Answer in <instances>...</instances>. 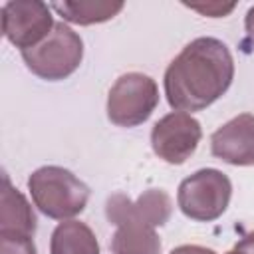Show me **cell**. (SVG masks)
<instances>
[{
  "label": "cell",
  "mask_w": 254,
  "mask_h": 254,
  "mask_svg": "<svg viewBox=\"0 0 254 254\" xmlns=\"http://www.w3.org/2000/svg\"><path fill=\"white\" fill-rule=\"evenodd\" d=\"M234 250L240 252V254H254V230L248 232V234L234 246Z\"/></svg>",
  "instance_id": "obj_17"
},
{
  "label": "cell",
  "mask_w": 254,
  "mask_h": 254,
  "mask_svg": "<svg viewBox=\"0 0 254 254\" xmlns=\"http://www.w3.org/2000/svg\"><path fill=\"white\" fill-rule=\"evenodd\" d=\"M171 254H216V252L210 248L198 246V244H183V246H177L175 250H171Z\"/></svg>",
  "instance_id": "obj_16"
},
{
  "label": "cell",
  "mask_w": 254,
  "mask_h": 254,
  "mask_svg": "<svg viewBox=\"0 0 254 254\" xmlns=\"http://www.w3.org/2000/svg\"><path fill=\"white\" fill-rule=\"evenodd\" d=\"M244 26H246V38H248V42L254 46V6L248 10L246 20H244Z\"/></svg>",
  "instance_id": "obj_18"
},
{
  "label": "cell",
  "mask_w": 254,
  "mask_h": 254,
  "mask_svg": "<svg viewBox=\"0 0 254 254\" xmlns=\"http://www.w3.org/2000/svg\"><path fill=\"white\" fill-rule=\"evenodd\" d=\"M0 234L34 236L36 214L26 196L10 185L8 175L2 177V198H0Z\"/></svg>",
  "instance_id": "obj_10"
},
{
  "label": "cell",
  "mask_w": 254,
  "mask_h": 254,
  "mask_svg": "<svg viewBox=\"0 0 254 254\" xmlns=\"http://www.w3.org/2000/svg\"><path fill=\"white\" fill-rule=\"evenodd\" d=\"M190 10H196L204 16H210V18H220V16H226L234 4H220V2H206V4H187Z\"/></svg>",
  "instance_id": "obj_15"
},
{
  "label": "cell",
  "mask_w": 254,
  "mask_h": 254,
  "mask_svg": "<svg viewBox=\"0 0 254 254\" xmlns=\"http://www.w3.org/2000/svg\"><path fill=\"white\" fill-rule=\"evenodd\" d=\"M111 250L113 254H161V238L155 228L123 224L111 238Z\"/></svg>",
  "instance_id": "obj_12"
},
{
  "label": "cell",
  "mask_w": 254,
  "mask_h": 254,
  "mask_svg": "<svg viewBox=\"0 0 254 254\" xmlns=\"http://www.w3.org/2000/svg\"><path fill=\"white\" fill-rule=\"evenodd\" d=\"M226 254H240V252H236V250L232 248V250H230V252H226Z\"/></svg>",
  "instance_id": "obj_19"
},
{
  "label": "cell",
  "mask_w": 254,
  "mask_h": 254,
  "mask_svg": "<svg viewBox=\"0 0 254 254\" xmlns=\"http://www.w3.org/2000/svg\"><path fill=\"white\" fill-rule=\"evenodd\" d=\"M50 254H99V244L85 222L71 218L60 222L52 232Z\"/></svg>",
  "instance_id": "obj_11"
},
{
  "label": "cell",
  "mask_w": 254,
  "mask_h": 254,
  "mask_svg": "<svg viewBox=\"0 0 254 254\" xmlns=\"http://www.w3.org/2000/svg\"><path fill=\"white\" fill-rule=\"evenodd\" d=\"M28 190L46 216L62 222L83 212L89 198L87 185L71 171L56 165L36 169L28 179Z\"/></svg>",
  "instance_id": "obj_2"
},
{
  "label": "cell",
  "mask_w": 254,
  "mask_h": 254,
  "mask_svg": "<svg viewBox=\"0 0 254 254\" xmlns=\"http://www.w3.org/2000/svg\"><path fill=\"white\" fill-rule=\"evenodd\" d=\"M52 8L67 22L89 26L111 20L123 10V2H103V0H89V2H56Z\"/></svg>",
  "instance_id": "obj_13"
},
{
  "label": "cell",
  "mask_w": 254,
  "mask_h": 254,
  "mask_svg": "<svg viewBox=\"0 0 254 254\" xmlns=\"http://www.w3.org/2000/svg\"><path fill=\"white\" fill-rule=\"evenodd\" d=\"M52 6L38 0H12L2 6V34L20 52L44 42L52 28Z\"/></svg>",
  "instance_id": "obj_6"
},
{
  "label": "cell",
  "mask_w": 254,
  "mask_h": 254,
  "mask_svg": "<svg viewBox=\"0 0 254 254\" xmlns=\"http://www.w3.org/2000/svg\"><path fill=\"white\" fill-rule=\"evenodd\" d=\"M234 77L228 46L216 38L187 44L165 71V95L175 111H200L226 93Z\"/></svg>",
  "instance_id": "obj_1"
},
{
  "label": "cell",
  "mask_w": 254,
  "mask_h": 254,
  "mask_svg": "<svg viewBox=\"0 0 254 254\" xmlns=\"http://www.w3.org/2000/svg\"><path fill=\"white\" fill-rule=\"evenodd\" d=\"M83 58V42L67 24L56 22L50 36L34 48L22 52L26 67L48 81H60L71 75Z\"/></svg>",
  "instance_id": "obj_3"
},
{
  "label": "cell",
  "mask_w": 254,
  "mask_h": 254,
  "mask_svg": "<svg viewBox=\"0 0 254 254\" xmlns=\"http://www.w3.org/2000/svg\"><path fill=\"white\" fill-rule=\"evenodd\" d=\"M210 151L228 165H254V115L240 113L218 127L210 137Z\"/></svg>",
  "instance_id": "obj_9"
},
{
  "label": "cell",
  "mask_w": 254,
  "mask_h": 254,
  "mask_svg": "<svg viewBox=\"0 0 254 254\" xmlns=\"http://www.w3.org/2000/svg\"><path fill=\"white\" fill-rule=\"evenodd\" d=\"M159 103V87L153 77L129 71L117 77L107 95V117L119 127L145 123Z\"/></svg>",
  "instance_id": "obj_5"
},
{
  "label": "cell",
  "mask_w": 254,
  "mask_h": 254,
  "mask_svg": "<svg viewBox=\"0 0 254 254\" xmlns=\"http://www.w3.org/2000/svg\"><path fill=\"white\" fill-rule=\"evenodd\" d=\"M173 212L171 196L163 189H149L131 200L123 192H115L105 202V216L111 224H143L149 228L163 226Z\"/></svg>",
  "instance_id": "obj_8"
},
{
  "label": "cell",
  "mask_w": 254,
  "mask_h": 254,
  "mask_svg": "<svg viewBox=\"0 0 254 254\" xmlns=\"http://www.w3.org/2000/svg\"><path fill=\"white\" fill-rule=\"evenodd\" d=\"M232 194L230 179L218 169H200L179 185L177 204L181 212L196 222H210L222 216Z\"/></svg>",
  "instance_id": "obj_4"
},
{
  "label": "cell",
  "mask_w": 254,
  "mask_h": 254,
  "mask_svg": "<svg viewBox=\"0 0 254 254\" xmlns=\"http://www.w3.org/2000/svg\"><path fill=\"white\" fill-rule=\"evenodd\" d=\"M0 254H36L32 236L0 234Z\"/></svg>",
  "instance_id": "obj_14"
},
{
  "label": "cell",
  "mask_w": 254,
  "mask_h": 254,
  "mask_svg": "<svg viewBox=\"0 0 254 254\" xmlns=\"http://www.w3.org/2000/svg\"><path fill=\"white\" fill-rule=\"evenodd\" d=\"M202 137L200 123L185 111H173L161 117L151 131V147L159 159L169 165H183L198 147Z\"/></svg>",
  "instance_id": "obj_7"
}]
</instances>
